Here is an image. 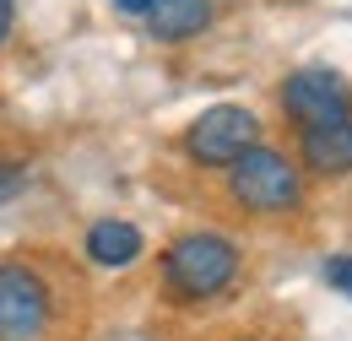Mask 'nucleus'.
I'll list each match as a JSON object with an SVG mask.
<instances>
[{"label": "nucleus", "mask_w": 352, "mask_h": 341, "mask_svg": "<svg viewBox=\"0 0 352 341\" xmlns=\"http://www.w3.org/2000/svg\"><path fill=\"white\" fill-rule=\"evenodd\" d=\"M233 276H239V250H233L222 233H184V239L168 244V255H163V282H168V293L184 298V303L217 298Z\"/></svg>", "instance_id": "f257e3e1"}, {"label": "nucleus", "mask_w": 352, "mask_h": 341, "mask_svg": "<svg viewBox=\"0 0 352 341\" xmlns=\"http://www.w3.org/2000/svg\"><path fill=\"white\" fill-rule=\"evenodd\" d=\"M228 195L244 206V212H261V217H276V212H293L304 201V179L298 168L282 157V152H265L261 141L228 163Z\"/></svg>", "instance_id": "f03ea898"}, {"label": "nucleus", "mask_w": 352, "mask_h": 341, "mask_svg": "<svg viewBox=\"0 0 352 341\" xmlns=\"http://www.w3.org/2000/svg\"><path fill=\"white\" fill-rule=\"evenodd\" d=\"M54 320V293L28 260L0 265V341H38Z\"/></svg>", "instance_id": "7ed1b4c3"}, {"label": "nucleus", "mask_w": 352, "mask_h": 341, "mask_svg": "<svg viewBox=\"0 0 352 341\" xmlns=\"http://www.w3.org/2000/svg\"><path fill=\"white\" fill-rule=\"evenodd\" d=\"M255 141H261V120H255L250 109H233V103L206 109L195 125L184 130V152H190L201 168H228V163L244 157Z\"/></svg>", "instance_id": "20e7f679"}, {"label": "nucleus", "mask_w": 352, "mask_h": 341, "mask_svg": "<svg viewBox=\"0 0 352 341\" xmlns=\"http://www.w3.org/2000/svg\"><path fill=\"white\" fill-rule=\"evenodd\" d=\"M276 98H282V114L298 120V130L304 125H325V120H347L352 114V87L342 82L336 71H325V65L293 71Z\"/></svg>", "instance_id": "39448f33"}, {"label": "nucleus", "mask_w": 352, "mask_h": 341, "mask_svg": "<svg viewBox=\"0 0 352 341\" xmlns=\"http://www.w3.org/2000/svg\"><path fill=\"white\" fill-rule=\"evenodd\" d=\"M298 146H304L309 173H320V179L352 173V114L347 120H325V125H304Z\"/></svg>", "instance_id": "423d86ee"}, {"label": "nucleus", "mask_w": 352, "mask_h": 341, "mask_svg": "<svg viewBox=\"0 0 352 341\" xmlns=\"http://www.w3.org/2000/svg\"><path fill=\"white\" fill-rule=\"evenodd\" d=\"M141 16H146V33L152 38L179 43V38H195L201 28H212V0H157Z\"/></svg>", "instance_id": "0eeeda50"}, {"label": "nucleus", "mask_w": 352, "mask_h": 341, "mask_svg": "<svg viewBox=\"0 0 352 341\" xmlns=\"http://www.w3.org/2000/svg\"><path fill=\"white\" fill-rule=\"evenodd\" d=\"M87 255H92V265H131V260L141 255V228H135V222H120V217L92 222Z\"/></svg>", "instance_id": "6e6552de"}, {"label": "nucleus", "mask_w": 352, "mask_h": 341, "mask_svg": "<svg viewBox=\"0 0 352 341\" xmlns=\"http://www.w3.org/2000/svg\"><path fill=\"white\" fill-rule=\"evenodd\" d=\"M325 282H331L336 293H347V298H352V255H336V260H325Z\"/></svg>", "instance_id": "1a4fd4ad"}, {"label": "nucleus", "mask_w": 352, "mask_h": 341, "mask_svg": "<svg viewBox=\"0 0 352 341\" xmlns=\"http://www.w3.org/2000/svg\"><path fill=\"white\" fill-rule=\"evenodd\" d=\"M22 190H28V168L22 163H0V201H11Z\"/></svg>", "instance_id": "9d476101"}, {"label": "nucleus", "mask_w": 352, "mask_h": 341, "mask_svg": "<svg viewBox=\"0 0 352 341\" xmlns=\"http://www.w3.org/2000/svg\"><path fill=\"white\" fill-rule=\"evenodd\" d=\"M11 38V0H0V43Z\"/></svg>", "instance_id": "9b49d317"}, {"label": "nucleus", "mask_w": 352, "mask_h": 341, "mask_svg": "<svg viewBox=\"0 0 352 341\" xmlns=\"http://www.w3.org/2000/svg\"><path fill=\"white\" fill-rule=\"evenodd\" d=\"M114 6H120V11H131V16H141V11H146V6H157V0H114Z\"/></svg>", "instance_id": "f8f14e48"}]
</instances>
